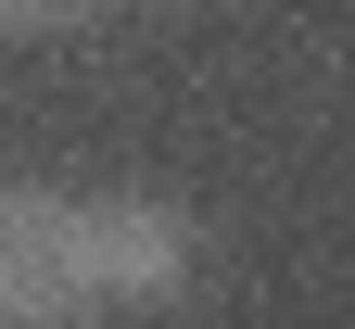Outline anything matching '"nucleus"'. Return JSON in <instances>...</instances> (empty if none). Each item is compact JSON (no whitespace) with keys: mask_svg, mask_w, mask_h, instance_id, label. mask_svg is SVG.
<instances>
[{"mask_svg":"<svg viewBox=\"0 0 355 329\" xmlns=\"http://www.w3.org/2000/svg\"><path fill=\"white\" fill-rule=\"evenodd\" d=\"M64 304H102L89 203H76V190H26V177H0V317H64Z\"/></svg>","mask_w":355,"mask_h":329,"instance_id":"obj_1","label":"nucleus"},{"mask_svg":"<svg viewBox=\"0 0 355 329\" xmlns=\"http://www.w3.org/2000/svg\"><path fill=\"white\" fill-rule=\"evenodd\" d=\"M89 254H102V304H178L203 266V228L178 203H140V190H102L89 203Z\"/></svg>","mask_w":355,"mask_h":329,"instance_id":"obj_2","label":"nucleus"},{"mask_svg":"<svg viewBox=\"0 0 355 329\" xmlns=\"http://www.w3.org/2000/svg\"><path fill=\"white\" fill-rule=\"evenodd\" d=\"M102 0H0V38H76Z\"/></svg>","mask_w":355,"mask_h":329,"instance_id":"obj_3","label":"nucleus"},{"mask_svg":"<svg viewBox=\"0 0 355 329\" xmlns=\"http://www.w3.org/2000/svg\"><path fill=\"white\" fill-rule=\"evenodd\" d=\"M165 13H191V0H165Z\"/></svg>","mask_w":355,"mask_h":329,"instance_id":"obj_4","label":"nucleus"}]
</instances>
